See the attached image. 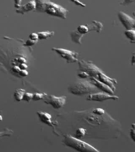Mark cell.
<instances>
[{
    "label": "cell",
    "instance_id": "24",
    "mask_svg": "<svg viewBox=\"0 0 135 152\" xmlns=\"http://www.w3.org/2000/svg\"><path fill=\"white\" fill-rule=\"evenodd\" d=\"M36 41H33V40H31L30 39H29L28 40L26 41V42L24 44V46H34L35 44L37 43Z\"/></svg>",
    "mask_w": 135,
    "mask_h": 152
},
{
    "label": "cell",
    "instance_id": "3",
    "mask_svg": "<svg viewBox=\"0 0 135 152\" xmlns=\"http://www.w3.org/2000/svg\"><path fill=\"white\" fill-rule=\"evenodd\" d=\"M68 10L62 6L55 3H53L49 0L46 3L44 8V13H46L49 15L66 19L68 13Z\"/></svg>",
    "mask_w": 135,
    "mask_h": 152
},
{
    "label": "cell",
    "instance_id": "1",
    "mask_svg": "<svg viewBox=\"0 0 135 152\" xmlns=\"http://www.w3.org/2000/svg\"><path fill=\"white\" fill-rule=\"evenodd\" d=\"M69 93L76 96L90 94L99 89L93 84L90 81L86 80H80L71 84L68 88Z\"/></svg>",
    "mask_w": 135,
    "mask_h": 152
},
{
    "label": "cell",
    "instance_id": "21",
    "mask_svg": "<svg viewBox=\"0 0 135 152\" xmlns=\"http://www.w3.org/2000/svg\"><path fill=\"white\" fill-rule=\"evenodd\" d=\"M13 131L6 129L2 132H0V138L4 136H10L12 134H13Z\"/></svg>",
    "mask_w": 135,
    "mask_h": 152
},
{
    "label": "cell",
    "instance_id": "35",
    "mask_svg": "<svg viewBox=\"0 0 135 152\" xmlns=\"http://www.w3.org/2000/svg\"><path fill=\"white\" fill-rule=\"evenodd\" d=\"M135 28V24H134V27H133V28Z\"/></svg>",
    "mask_w": 135,
    "mask_h": 152
},
{
    "label": "cell",
    "instance_id": "8",
    "mask_svg": "<svg viewBox=\"0 0 135 152\" xmlns=\"http://www.w3.org/2000/svg\"><path fill=\"white\" fill-rule=\"evenodd\" d=\"M118 18L123 26L126 28V30L133 28L135 24V20L133 18L128 15L127 13L120 11L118 13Z\"/></svg>",
    "mask_w": 135,
    "mask_h": 152
},
{
    "label": "cell",
    "instance_id": "16",
    "mask_svg": "<svg viewBox=\"0 0 135 152\" xmlns=\"http://www.w3.org/2000/svg\"><path fill=\"white\" fill-rule=\"evenodd\" d=\"M86 135H87L86 129L85 128L82 127H78L75 131V133H74V137H76L79 139L85 137Z\"/></svg>",
    "mask_w": 135,
    "mask_h": 152
},
{
    "label": "cell",
    "instance_id": "9",
    "mask_svg": "<svg viewBox=\"0 0 135 152\" xmlns=\"http://www.w3.org/2000/svg\"><path fill=\"white\" fill-rule=\"evenodd\" d=\"M37 115H38L40 121L44 123L45 124L51 127H52L53 128H54V130L55 131L54 127L56 126H58V122H54L53 121H52V116H51V114L46 113V112H40L39 111L37 112Z\"/></svg>",
    "mask_w": 135,
    "mask_h": 152
},
{
    "label": "cell",
    "instance_id": "15",
    "mask_svg": "<svg viewBox=\"0 0 135 152\" xmlns=\"http://www.w3.org/2000/svg\"><path fill=\"white\" fill-rule=\"evenodd\" d=\"M38 34L39 40H44L48 39L49 37H52L54 35V32L53 31H44V32H39L37 33Z\"/></svg>",
    "mask_w": 135,
    "mask_h": 152
},
{
    "label": "cell",
    "instance_id": "5",
    "mask_svg": "<svg viewBox=\"0 0 135 152\" xmlns=\"http://www.w3.org/2000/svg\"><path fill=\"white\" fill-rule=\"evenodd\" d=\"M43 101L46 104H50L55 109L61 108L64 106L66 102V97L65 96H56L54 95H47L46 94L43 98Z\"/></svg>",
    "mask_w": 135,
    "mask_h": 152
},
{
    "label": "cell",
    "instance_id": "12",
    "mask_svg": "<svg viewBox=\"0 0 135 152\" xmlns=\"http://www.w3.org/2000/svg\"><path fill=\"white\" fill-rule=\"evenodd\" d=\"M48 1L49 0H35L36 12L44 13V8Z\"/></svg>",
    "mask_w": 135,
    "mask_h": 152
},
{
    "label": "cell",
    "instance_id": "13",
    "mask_svg": "<svg viewBox=\"0 0 135 152\" xmlns=\"http://www.w3.org/2000/svg\"><path fill=\"white\" fill-rule=\"evenodd\" d=\"M70 36H71V38L72 41L74 42V43L78 44V45H82V37H83V36H82L80 34V33H78L77 31V30L71 32Z\"/></svg>",
    "mask_w": 135,
    "mask_h": 152
},
{
    "label": "cell",
    "instance_id": "4",
    "mask_svg": "<svg viewBox=\"0 0 135 152\" xmlns=\"http://www.w3.org/2000/svg\"><path fill=\"white\" fill-rule=\"evenodd\" d=\"M52 50L58 53L60 56L66 61L67 63H75L78 61L79 54L75 51L68 50L59 48H53Z\"/></svg>",
    "mask_w": 135,
    "mask_h": 152
},
{
    "label": "cell",
    "instance_id": "18",
    "mask_svg": "<svg viewBox=\"0 0 135 152\" xmlns=\"http://www.w3.org/2000/svg\"><path fill=\"white\" fill-rule=\"evenodd\" d=\"M45 95H46L45 93H34L33 95V98H32V100L39 101V100H40V99H43V98H44Z\"/></svg>",
    "mask_w": 135,
    "mask_h": 152
},
{
    "label": "cell",
    "instance_id": "26",
    "mask_svg": "<svg viewBox=\"0 0 135 152\" xmlns=\"http://www.w3.org/2000/svg\"><path fill=\"white\" fill-rule=\"evenodd\" d=\"M70 1L71 2H73V3L75 4L76 5H77V6H80V7H86L85 4L81 2L80 0H70Z\"/></svg>",
    "mask_w": 135,
    "mask_h": 152
},
{
    "label": "cell",
    "instance_id": "6",
    "mask_svg": "<svg viewBox=\"0 0 135 152\" xmlns=\"http://www.w3.org/2000/svg\"><path fill=\"white\" fill-rule=\"evenodd\" d=\"M103 28V25L100 22L93 20L90 24L87 25H81L78 26L77 28V31L83 36V35L86 34L87 33L89 32L92 31H95L97 32L100 33Z\"/></svg>",
    "mask_w": 135,
    "mask_h": 152
},
{
    "label": "cell",
    "instance_id": "33",
    "mask_svg": "<svg viewBox=\"0 0 135 152\" xmlns=\"http://www.w3.org/2000/svg\"><path fill=\"white\" fill-rule=\"evenodd\" d=\"M3 121V117H2V116L0 115V122L1 121Z\"/></svg>",
    "mask_w": 135,
    "mask_h": 152
},
{
    "label": "cell",
    "instance_id": "32",
    "mask_svg": "<svg viewBox=\"0 0 135 152\" xmlns=\"http://www.w3.org/2000/svg\"><path fill=\"white\" fill-rule=\"evenodd\" d=\"M131 63L132 65H134L135 64V53H133L132 58H131Z\"/></svg>",
    "mask_w": 135,
    "mask_h": 152
},
{
    "label": "cell",
    "instance_id": "22",
    "mask_svg": "<svg viewBox=\"0 0 135 152\" xmlns=\"http://www.w3.org/2000/svg\"><path fill=\"white\" fill-rule=\"evenodd\" d=\"M130 137L132 140L135 142V124L133 123L131 124V128L130 129Z\"/></svg>",
    "mask_w": 135,
    "mask_h": 152
},
{
    "label": "cell",
    "instance_id": "25",
    "mask_svg": "<svg viewBox=\"0 0 135 152\" xmlns=\"http://www.w3.org/2000/svg\"><path fill=\"white\" fill-rule=\"evenodd\" d=\"M29 39L33 41H38L39 37H38V34H37V33H35V32L32 33V34L29 35Z\"/></svg>",
    "mask_w": 135,
    "mask_h": 152
},
{
    "label": "cell",
    "instance_id": "29",
    "mask_svg": "<svg viewBox=\"0 0 135 152\" xmlns=\"http://www.w3.org/2000/svg\"><path fill=\"white\" fill-rule=\"evenodd\" d=\"M29 74V72H28V71L27 70H21L19 73H18V75L21 77H26V76L28 75Z\"/></svg>",
    "mask_w": 135,
    "mask_h": 152
},
{
    "label": "cell",
    "instance_id": "34",
    "mask_svg": "<svg viewBox=\"0 0 135 152\" xmlns=\"http://www.w3.org/2000/svg\"><path fill=\"white\" fill-rule=\"evenodd\" d=\"M133 15H134V17H135V11H134V12L133 13Z\"/></svg>",
    "mask_w": 135,
    "mask_h": 152
},
{
    "label": "cell",
    "instance_id": "30",
    "mask_svg": "<svg viewBox=\"0 0 135 152\" xmlns=\"http://www.w3.org/2000/svg\"><path fill=\"white\" fill-rule=\"evenodd\" d=\"M13 1H14V4H15V7L16 8H18V7H20L22 0H13Z\"/></svg>",
    "mask_w": 135,
    "mask_h": 152
},
{
    "label": "cell",
    "instance_id": "17",
    "mask_svg": "<svg viewBox=\"0 0 135 152\" xmlns=\"http://www.w3.org/2000/svg\"><path fill=\"white\" fill-rule=\"evenodd\" d=\"M25 93V90L23 89H17L14 93V98L17 102H21L23 99L24 95Z\"/></svg>",
    "mask_w": 135,
    "mask_h": 152
},
{
    "label": "cell",
    "instance_id": "23",
    "mask_svg": "<svg viewBox=\"0 0 135 152\" xmlns=\"http://www.w3.org/2000/svg\"><path fill=\"white\" fill-rule=\"evenodd\" d=\"M78 76L81 79H87V78H89L90 75L85 71H80L78 73Z\"/></svg>",
    "mask_w": 135,
    "mask_h": 152
},
{
    "label": "cell",
    "instance_id": "14",
    "mask_svg": "<svg viewBox=\"0 0 135 152\" xmlns=\"http://www.w3.org/2000/svg\"><path fill=\"white\" fill-rule=\"evenodd\" d=\"M124 35L129 40L131 43H135V30L134 28L126 31L124 32Z\"/></svg>",
    "mask_w": 135,
    "mask_h": 152
},
{
    "label": "cell",
    "instance_id": "2",
    "mask_svg": "<svg viewBox=\"0 0 135 152\" xmlns=\"http://www.w3.org/2000/svg\"><path fill=\"white\" fill-rule=\"evenodd\" d=\"M63 144L69 148L80 152H99V151L94 146L82 141L80 139L69 134L64 135Z\"/></svg>",
    "mask_w": 135,
    "mask_h": 152
},
{
    "label": "cell",
    "instance_id": "7",
    "mask_svg": "<svg viewBox=\"0 0 135 152\" xmlns=\"http://www.w3.org/2000/svg\"><path fill=\"white\" fill-rule=\"evenodd\" d=\"M118 99L119 97L118 96H115L114 94H110L106 93H97L88 94V96L87 98V100L102 102L106 100H109V99L118 100Z\"/></svg>",
    "mask_w": 135,
    "mask_h": 152
},
{
    "label": "cell",
    "instance_id": "31",
    "mask_svg": "<svg viewBox=\"0 0 135 152\" xmlns=\"http://www.w3.org/2000/svg\"><path fill=\"white\" fill-rule=\"evenodd\" d=\"M19 67L21 70H27V69L28 67V65L25 63L21 64L19 65Z\"/></svg>",
    "mask_w": 135,
    "mask_h": 152
},
{
    "label": "cell",
    "instance_id": "10",
    "mask_svg": "<svg viewBox=\"0 0 135 152\" xmlns=\"http://www.w3.org/2000/svg\"><path fill=\"white\" fill-rule=\"evenodd\" d=\"M89 79L90 81L94 84L95 86H96L99 89H100L101 91L110 94H114V91H113L109 86L105 84V83H102L99 81V80H97L94 77H89Z\"/></svg>",
    "mask_w": 135,
    "mask_h": 152
},
{
    "label": "cell",
    "instance_id": "19",
    "mask_svg": "<svg viewBox=\"0 0 135 152\" xmlns=\"http://www.w3.org/2000/svg\"><path fill=\"white\" fill-rule=\"evenodd\" d=\"M92 112L96 114L97 115H102L105 113V111L102 108H92Z\"/></svg>",
    "mask_w": 135,
    "mask_h": 152
},
{
    "label": "cell",
    "instance_id": "27",
    "mask_svg": "<svg viewBox=\"0 0 135 152\" xmlns=\"http://www.w3.org/2000/svg\"><path fill=\"white\" fill-rule=\"evenodd\" d=\"M134 1H135V0H124V1L121 3L120 4L123 6H126V5H128V4H131L133 2H134Z\"/></svg>",
    "mask_w": 135,
    "mask_h": 152
},
{
    "label": "cell",
    "instance_id": "20",
    "mask_svg": "<svg viewBox=\"0 0 135 152\" xmlns=\"http://www.w3.org/2000/svg\"><path fill=\"white\" fill-rule=\"evenodd\" d=\"M33 95H34L33 93L25 92V93L24 95V97H23L22 100H24L27 102H29L30 100H32V98H33Z\"/></svg>",
    "mask_w": 135,
    "mask_h": 152
},
{
    "label": "cell",
    "instance_id": "28",
    "mask_svg": "<svg viewBox=\"0 0 135 152\" xmlns=\"http://www.w3.org/2000/svg\"><path fill=\"white\" fill-rule=\"evenodd\" d=\"M12 70L13 71V72L14 73H16V74H18V73H19V72L21 70V69H20L19 66L15 65V66H12Z\"/></svg>",
    "mask_w": 135,
    "mask_h": 152
},
{
    "label": "cell",
    "instance_id": "11",
    "mask_svg": "<svg viewBox=\"0 0 135 152\" xmlns=\"http://www.w3.org/2000/svg\"><path fill=\"white\" fill-rule=\"evenodd\" d=\"M35 10V0H32L29 2H28L24 5H20L16 10V12L17 13L21 14V15H24L25 13L33 11Z\"/></svg>",
    "mask_w": 135,
    "mask_h": 152
}]
</instances>
